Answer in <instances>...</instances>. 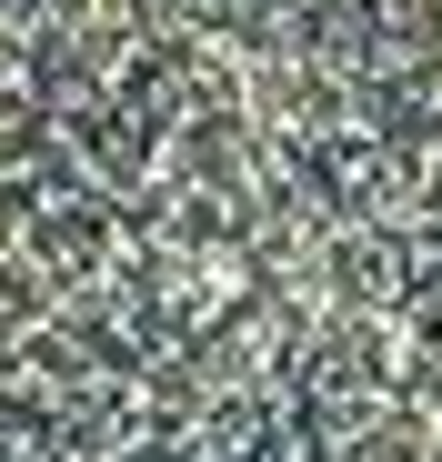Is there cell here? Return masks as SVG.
Instances as JSON below:
<instances>
[{
    "mask_svg": "<svg viewBox=\"0 0 442 462\" xmlns=\"http://www.w3.org/2000/svg\"><path fill=\"white\" fill-rule=\"evenodd\" d=\"M0 462H442V0H51Z\"/></svg>",
    "mask_w": 442,
    "mask_h": 462,
    "instance_id": "obj_1",
    "label": "cell"
}]
</instances>
